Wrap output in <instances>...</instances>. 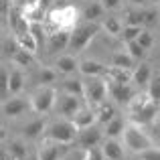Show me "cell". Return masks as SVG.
<instances>
[{
  "label": "cell",
  "instance_id": "cell-1",
  "mask_svg": "<svg viewBox=\"0 0 160 160\" xmlns=\"http://www.w3.org/2000/svg\"><path fill=\"white\" fill-rule=\"evenodd\" d=\"M79 20V12L75 6H53L47 12V18H45V28H47V35L59 31V28H67V31H73L77 27Z\"/></svg>",
  "mask_w": 160,
  "mask_h": 160
},
{
  "label": "cell",
  "instance_id": "cell-2",
  "mask_svg": "<svg viewBox=\"0 0 160 160\" xmlns=\"http://www.w3.org/2000/svg\"><path fill=\"white\" fill-rule=\"evenodd\" d=\"M99 22H93V20H85V22H79L77 27L71 31V41H69V51H73L77 55L79 51L87 47V45L93 41V37L99 32Z\"/></svg>",
  "mask_w": 160,
  "mask_h": 160
},
{
  "label": "cell",
  "instance_id": "cell-3",
  "mask_svg": "<svg viewBox=\"0 0 160 160\" xmlns=\"http://www.w3.org/2000/svg\"><path fill=\"white\" fill-rule=\"evenodd\" d=\"M122 138H124V146L134 154H140V152H144V150L152 148V138H150L138 124H134V122L126 126Z\"/></svg>",
  "mask_w": 160,
  "mask_h": 160
},
{
  "label": "cell",
  "instance_id": "cell-4",
  "mask_svg": "<svg viewBox=\"0 0 160 160\" xmlns=\"http://www.w3.org/2000/svg\"><path fill=\"white\" fill-rule=\"evenodd\" d=\"M77 136H79V128L69 118H63V120H57L53 124H49L47 132H45V138H51V140H57V142H65V144H73L77 140Z\"/></svg>",
  "mask_w": 160,
  "mask_h": 160
},
{
  "label": "cell",
  "instance_id": "cell-5",
  "mask_svg": "<svg viewBox=\"0 0 160 160\" xmlns=\"http://www.w3.org/2000/svg\"><path fill=\"white\" fill-rule=\"evenodd\" d=\"M31 106L35 113H49L57 106V91L51 85H41L31 95Z\"/></svg>",
  "mask_w": 160,
  "mask_h": 160
},
{
  "label": "cell",
  "instance_id": "cell-6",
  "mask_svg": "<svg viewBox=\"0 0 160 160\" xmlns=\"http://www.w3.org/2000/svg\"><path fill=\"white\" fill-rule=\"evenodd\" d=\"M71 144H65V142H57L51 140V138H43L39 146V160H63L69 154Z\"/></svg>",
  "mask_w": 160,
  "mask_h": 160
},
{
  "label": "cell",
  "instance_id": "cell-7",
  "mask_svg": "<svg viewBox=\"0 0 160 160\" xmlns=\"http://www.w3.org/2000/svg\"><path fill=\"white\" fill-rule=\"evenodd\" d=\"M108 81L106 79H99V77H91L89 83H85V102L89 106H98V103L106 102L108 98Z\"/></svg>",
  "mask_w": 160,
  "mask_h": 160
},
{
  "label": "cell",
  "instance_id": "cell-8",
  "mask_svg": "<svg viewBox=\"0 0 160 160\" xmlns=\"http://www.w3.org/2000/svg\"><path fill=\"white\" fill-rule=\"evenodd\" d=\"M81 108H83V102H81L79 95H71V93H65V91H63V95H59V99H57V112L61 113L63 118H69V120Z\"/></svg>",
  "mask_w": 160,
  "mask_h": 160
},
{
  "label": "cell",
  "instance_id": "cell-9",
  "mask_svg": "<svg viewBox=\"0 0 160 160\" xmlns=\"http://www.w3.org/2000/svg\"><path fill=\"white\" fill-rule=\"evenodd\" d=\"M108 93H109V98H112L113 102L122 103V106H128L130 99L136 95L130 83H118V81H108Z\"/></svg>",
  "mask_w": 160,
  "mask_h": 160
},
{
  "label": "cell",
  "instance_id": "cell-10",
  "mask_svg": "<svg viewBox=\"0 0 160 160\" xmlns=\"http://www.w3.org/2000/svg\"><path fill=\"white\" fill-rule=\"evenodd\" d=\"M27 109H32V106H31V99H24V98L4 99V103H2V113L6 118H18Z\"/></svg>",
  "mask_w": 160,
  "mask_h": 160
},
{
  "label": "cell",
  "instance_id": "cell-11",
  "mask_svg": "<svg viewBox=\"0 0 160 160\" xmlns=\"http://www.w3.org/2000/svg\"><path fill=\"white\" fill-rule=\"evenodd\" d=\"M69 41H71V31L67 28H59L49 35L47 39V47L51 53H57V51H63V49H69Z\"/></svg>",
  "mask_w": 160,
  "mask_h": 160
},
{
  "label": "cell",
  "instance_id": "cell-12",
  "mask_svg": "<svg viewBox=\"0 0 160 160\" xmlns=\"http://www.w3.org/2000/svg\"><path fill=\"white\" fill-rule=\"evenodd\" d=\"M71 120H73V124L77 126L79 130L91 128V126H93L95 122H98V116H95V108L87 103V106H83V108L79 109V112L75 113L73 118H71Z\"/></svg>",
  "mask_w": 160,
  "mask_h": 160
},
{
  "label": "cell",
  "instance_id": "cell-13",
  "mask_svg": "<svg viewBox=\"0 0 160 160\" xmlns=\"http://www.w3.org/2000/svg\"><path fill=\"white\" fill-rule=\"evenodd\" d=\"M77 142H79V146H83L85 150H91V148H95V146L102 142V132H99L95 126L85 128V130H79Z\"/></svg>",
  "mask_w": 160,
  "mask_h": 160
},
{
  "label": "cell",
  "instance_id": "cell-14",
  "mask_svg": "<svg viewBox=\"0 0 160 160\" xmlns=\"http://www.w3.org/2000/svg\"><path fill=\"white\" fill-rule=\"evenodd\" d=\"M156 112H158V103L156 102H148L140 112L132 113L130 120H132L134 124H138V126H144V124H150V122L156 118Z\"/></svg>",
  "mask_w": 160,
  "mask_h": 160
},
{
  "label": "cell",
  "instance_id": "cell-15",
  "mask_svg": "<svg viewBox=\"0 0 160 160\" xmlns=\"http://www.w3.org/2000/svg\"><path fill=\"white\" fill-rule=\"evenodd\" d=\"M106 71L108 67L99 61H93V59H85L79 63V73L85 77H102V75H106Z\"/></svg>",
  "mask_w": 160,
  "mask_h": 160
},
{
  "label": "cell",
  "instance_id": "cell-16",
  "mask_svg": "<svg viewBox=\"0 0 160 160\" xmlns=\"http://www.w3.org/2000/svg\"><path fill=\"white\" fill-rule=\"evenodd\" d=\"M103 77L108 81H118V83H130L134 77V69H124V67H116V65H109L106 75Z\"/></svg>",
  "mask_w": 160,
  "mask_h": 160
},
{
  "label": "cell",
  "instance_id": "cell-17",
  "mask_svg": "<svg viewBox=\"0 0 160 160\" xmlns=\"http://www.w3.org/2000/svg\"><path fill=\"white\" fill-rule=\"evenodd\" d=\"M102 156L106 160H124V146H122L116 138H109V140L103 142Z\"/></svg>",
  "mask_w": 160,
  "mask_h": 160
},
{
  "label": "cell",
  "instance_id": "cell-18",
  "mask_svg": "<svg viewBox=\"0 0 160 160\" xmlns=\"http://www.w3.org/2000/svg\"><path fill=\"white\" fill-rule=\"evenodd\" d=\"M55 67H57L59 73L71 75V73H75V71H79V61L73 55H61V57L55 61Z\"/></svg>",
  "mask_w": 160,
  "mask_h": 160
},
{
  "label": "cell",
  "instance_id": "cell-19",
  "mask_svg": "<svg viewBox=\"0 0 160 160\" xmlns=\"http://www.w3.org/2000/svg\"><path fill=\"white\" fill-rule=\"evenodd\" d=\"M152 75H154V73H152V67H150L148 63H142V61H140V65L134 67V77H132V83H136V85L144 87V85H148V83H150Z\"/></svg>",
  "mask_w": 160,
  "mask_h": 160
},
{
  "label": "cell",
  "instance_id": "cell-20",
  "mask_svg": "<svg viewBox=\"0 0 160 160\" xmlns=\"http://www.w3.org/2000/svg\"><path fill=\"white\" fill-rule=\"evenodd\" d=\"M14 37H16V41H18L20 49H24V51H28L32 55L37 53V49H39V41H37V37L31 32V28H28V31H22V32H16Z\"/></svg>",
  "mask_w": 160,
  "mask_h": 160
},
{
  "label": "cell",
  "instance_id": "cell-21",
  "mask_svg": "<svg viewBox=\"0 0 160 160\" xmlns=\"http://www.w3.org/2000/svg\"><path fill=\"white\" fill-rule=\"evenodd\" d=\"M95 116H98V122L99 124H109V122L116 118V106L112 102H102L95 106Z\"/></svg>",
  "mask_w": 160,
  "mask_h": 160
},
{
  "label": "cell",
  "instance_id": "cell-22",
  "mask_svg": "<svg viewBox=\"0 0 160 160\" xmlns=\"http://www.w3.org/2000/svg\"><path fill=\"white\" fill-rule=\"evenodd\" d=\"M22 132H24V136H27L28 140H37L39 136H43V134L47 132V126H45L43 120H35V122H31V124L24 126Z\"/></svg>",
  "mask_w": 160,
  "mask_h": 160
},
{
  "label": "cell",
  "instance_id": "cell-23",
  "mask_svg": "<svg viewBox=\"0 0 160 160\" xmlns=\"http://www.w3.org/2000/svg\"><path fill=\"white\" fill-rule=\"evenodd\" d=\"M63 91L71 95H79V98H85V83L81 79H65L63 81Z\"/></svg>",
  "mask_w": 160,
  "mask_h": 160
},
{
  "label": "cell",
  "instance_id": "cell-24",
  "mask_svg": "<svg viewBox=\"0 0 160 160\" xmlns=\"http://www.w3.org/2000/svg\"><path fill=\"white\" fill-rule=\"evenodd\" d=\"M134 63H136V59H134L128 51H118V53H113V55H112V65H116V67L134 69Z\"/></svg>",
  "mask_w": 160,
  "mask_h": 160
},
{
  "label": "cell",
  "instance_id": "cell-25",
  "mask_svg": "<svg viewBox=\"0 0 160 160\" xmlns=\"http://www.w3.org/2000/svg\"><path fill=\"white\" fill-rule=\"evenodd\" d=\"M24 87V73L20 69H12L10 71V83H8V89H10V95L20 93Z\"/></svg>",
  "mask_w": 160,
  "mask_h": 160
},
{
  "label": "cell",
  "instance_id": "cell-26",
  "mask_svg": "<svg viewBox=\"0 0 160 160\" xmlns=\"http://www.w3.org/2000/svg\"><path fill=\"white\" fill-rule=\"evenodd\" d=\"M103 10H106V6H103L102 2H91V4H87V6L83 8V18L98 22V18L103 16Z\"/></svg>",
  "mask_w": 160,
  "mask_h": 160
},
{
  "label": "cell",
  "instance_id": "cell-27",
  "mask_svg": "<svg viewBox=\"0 0 160 160\" xmlns=\"http://www.w3.org/2000/svg\"><path fill=\"white\" fill-rule=\"evenodd\" d=\"M6 154L8 156H14V158H27L28 150H27V144H24L22 140H12L10 144L6 146Z\"/></svg>",
  "mask_w": 160,
  "mask_h": 160
},
{
  "label": "cell",
  "instance_id": "cell-28",
  "mask_svg": "<svg viewBox=\"0 0 160 160\" xmlns=\"http://www.w3.org/2000/svg\"><path fill=\"white\" fill-rule=\"evenodd\" d=\"M18 49H20V45L16 41V37H4V41H2V57L4 59H12L18 53Z\"/></svg>",
  "mask_w": 160,
  "mask_h": 160
},
{
  "label": "cell",
  "instance_id": "cell-29",
  "mask_svg": "<svg viewBox=\"0 0 160 160\" xmlns=\"http://www.w3.org/2000/svg\"><path fill=\"white\" fill-rule=\"evenodd\" d=\"M148 102H152L148 93H136V95H134L132 99H130V103H128V106H126V108H128V113H130V116H132V113L140 112V109L144 108V106H146V103H148Z\"/></svg>",
  "mask_w": 160,
  "mask_h": 160
},
{
  "label": "cell",
  "instance_id": "cell-30",
  "mask_svg": "<svg viewBox=\"0 0 160 160\" xmlns=\"http://www.w3.org/2000/svg\"><path fill=\"white\" fill-rule=\"evenodd\" d=\"M124 130H126V124H124V120L122 118H113L109 124H106V134H108V138H118V136H122L124 134Z\"/></svg>",
  "mask_w": 160,
  "mask_h": 160
},
{
  "label": "cell",
  "instance_id": "cell-31",
  "mask_svg": "<svg viewBox=\"0 0 160 160\" xmlns=\"http://www.w3.org/2000/svg\"><path fill=\"white\" fill-rule=\"evenodd\" d=\"M103 28H106L108 35L112 37H120L122 35V28H124V24L120 22V18H116V16H108V18H103Z\"/></svg>",
  "mask_w": 160,
  "mask_h": 160
},
{
  "label": "cell",
  "instance_id": "cell-32",
  "mask_svg": "<svg viewBox=\"0 0 160 160\" xmlns=\"http://www.w3.org/2000/svg\"><path fill=\"white\" fill-rule=\"evenodd\" d=\"M126 24L144 27V8H130V10H126Z\"/></svg>",
  "mask_w": 160,
  "mask_h": 160
},
{
  "label": "cell",
  "instance_id": "cell-33",
  "mask_svg": "<svg viewBox=\"0 0 160 160\" xmlns=\"http://www.w3.org/2000/svg\"><path fill=\"white\" fill-rule=\"evenodd\" d=\"M14 65H18V67H31V65H35V59H32V53H28V51H24V49H18V53L14 55V57L10 59Z\"/></svg>",
  "mask_w": 160,
  "mask_h": 160
},
{
  "label": "cell",
  "instance_id": "cell-34",
  "mask_svg": "<svg viewBox=\"0 0 160 160\" xmlns=\"http://www.w3.org/2000/svg\"><path fill=\"white\" fill-rule=\"evenodd\" d=\"M146 87H148V91H146V93L150 95V99H152V102H156V103H160V73H154L152 79H150V83Z\"/></svg>",
  "mask_w": 160,
  "mask_h": 160
},
{
  "label": "cell",
  "instance_id": "cell-35",
  "mask_svg": "<svg viewBox=\"0 0 160 160\" xmlns=\"http://www.w3.org/2000/svg\"><path fill=\"white\" fill-rule=\"evenodd\" d=\"M140 32H142V27H136V24H126V27L122 28L120 39L124 41V43H130V41H136L138 37H140Z\"/></svg>",
  "mask_w": 160,
  "mask_h": 160
},
{
  "label": "cell",
  "instance_id": "cell-36",
  "mask_svg": "<svg viewBox=\"0 0 160 160\" xmlns=\"http://www.w3.org/2000/svg\"><path fill=\"white\" fill-rule=\"evenodd\" d=\"M55 79H57V71H55V69H49V67H43V69L39 71V75H37L39 85H51Z\"/></svg>",
  "mask_w": 160,
  "mask_h": 160
},
{
  "label": "cell",
  "instance_id": "cell-37",
  "mask_svg": "<svg viewBox=\"0 0 160 160\" xmlns=\"http://www.w3.org/2000/svg\"><path fill=\"white\" fill-rule=\"evenodd\" d=\"M126 51L132 55L136 61H142V59L146 57V49L142 47L138 41H130V43H126Z\"/></svg>",
  "mask_w": 160,
  "mask_h": 160
},
{
  "label": "cell",
  "instance_id": "cell-38",
  "mask_svg": "<svg viewBox=\"0 0 160 160\" xmlns=\"http://www.w3.org/2000/svg\"><path fill=\"white\" fill-rule=\"evenodd\" d=\"M8 83H10V73L6 69H2L0 71V93H2V99H8V95H10Z\"/></svg>",
  "mask_w": 160,
  "mask_h": 160
},
{
  "label": "cell",
  "instance_id": "cell-39",
  "mask_svg": "<svg viewBox=\"0 0 160 160\" xmlns=\"http://www.w3.org/2000/svg\"><path fill=\"white\" fill-rule=\"evenodd\" d=\"M136 41H138V43H140L142 47L146 49V51H148V49H150V47H152V45H154V35H152V32H150V31H146V28H142L140 37H138Z\"/></svg>",
  "mask_w": 160,
  "mask_h": 160
},
{
  "label": "cell",
  "instance_id": "cell-40",
  "mask_svg": "<svg viewBox=\"0 0 160 160\" xmlns=\"http://www.w3.org/2000/svg\"><path fill=\"white\" fill-rule=\"evenodd\" d=\"M156 20H160L158 10H154V8H144V27H154Z\"/></svg>",
  "mask_w": 160,
  "mask_h": 160
},
{
  "label": "cell",
  "instance_id": "cell-41",
  "mask_svg": "<svg viewBox=\"0 0 160 160\" xmlns=\"http://www.w3.org/2000/svg\"><path fill=\"white\" fill-rule=\"evenodd\" d=\"M138 158H140V160H160V148H154V146H152V148L140 152Z\"/></svg>",
  "mask_w": 160,
  "mask_h": 160
},
{
  "label": "cell",
  "instance_id": "cell-42",
  "mask_svg": "<svg viewBox=\"0 0 160 160\" xmlns=\"http://www.w3.org/2000/svg\"><path fill=\"white\" fill-rule=\"evenodd\" d=\"M120 2H122V0H102V4L106 6V10H113V8H118Z\"/></svg>",
  "mask_w": 160,
  "mask_h": 160
},
{
  "label": "cell",
  "instance_id": "cell-43",
  "mask_svg": "<svg viewBox=\"0 0 160 160\" xmlns=\"http://www.w3.org/2000/svg\"><path fill=\"white\" fill-rule=\"evenodd\" d=\"M130 2H132L134 6H144V4L148 2V0H130Z\"/></svg>",
  "mask_w": 160,
  "mask_h": 160
},
{
  "label": "cell",
  "instance_id": "cell-44",
  "mask_svg": "<svg viewBox=\"0 0 160 160\" xmlns=\"http://www.w3.org/2000/svg\"><path fill=\"white\" fill-rule=\"evenodd\" d=\"M37 2H41V0H22V6L24 4H37Z\"/></svg>",
  "mask_w": 160,
  "mask_h": 160
},
{
  "label": "cell",
  "instance_id": "cell-45",
  "mask_svg": "<svg viewBox=\"0 0 160 160\" xmlns=\"http://www.w3.org/2000/svg\"><path fill=\"white\" fill-rule=\"evenodd\" d=\"M4 160H22V158H14V156H8V154H6V156H4Z\"/></svg>",
  "mask_w": 160,
  "mask_h": 160
},
{
  "label": "cell",
  "instance_id": "cell-46",
  "mask_svg": "<svg viewBox=\"0 0 160 160\" xmlns=\"http://www.w3.org/2000/svg\"><path fill=\"white\" fill-rule=\"evenodd\" d=\"M158 124H160V118H158Z\"/></svg>",
  "mask_w": 160,
  "mask_h": 160
}]
</instances>
